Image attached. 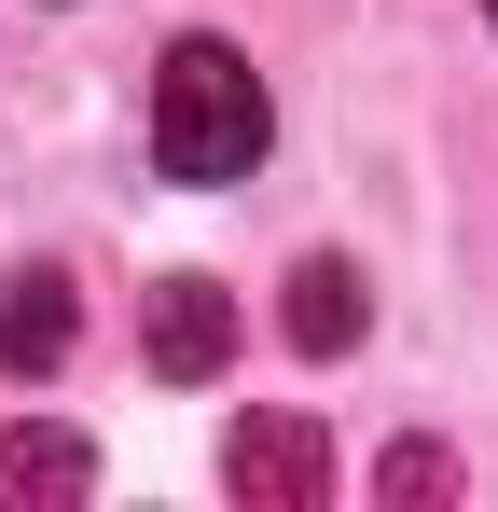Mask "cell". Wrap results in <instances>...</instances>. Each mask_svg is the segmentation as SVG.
I'll return each mask as SVG.
<instances>
[{
  "instance_id": "obj_1",
  "label": "cell",
  "mask_w": 498,
  "mask_h": 512,
  "mask_svg": "<svg viewBox=\"0 0 498 512\" xmlns=\"http://www.w3.org/2000/svg\"><path fill=\"white\" fill-rule=\"evenodd\" d=\"M263 139H277V111H263V70H249L236 42H166L153 70V167L166 180H249L263 167Z\"/></svg>"
},
{
  "instance_id": "obj_2",
  "label": "cell",
  "mask_w": 498,
  "mask_h": 512,
  "mask_svg": "<svg viewBox=\"0 0 498 512\" xmlns=\"http://www.w3.org/2000/svg\"><path fill=\"white\" fill-rule=\"evenodd\" d=\"M222 485H236L249 512H319V499H332V443H319V416H249L236 443H222Z\"/></svg>"
},
{
  "instance_id": "obj_3",
  "label": "cell",
  "mask_w": 498,
  "mask_h": 512,
  "mask_svg": "<svg viewBox=\"0 0 498 512\" xmlns=\"http://www.w3.org/2000/svg\"><path fill=\"white\" fill-rule=\"evenodd\" d=\"M139 346H153L166 388H208V374L236 360V291H222V277H166L153 319H139Z\"/></svg>"
},
{
  "instance_id": "obj_4",
  "label": "cell",
  "mask_w": 498,
  "mask_h": 512,
  "mask_svg": "<svg viewBox=\"0 0 498 512\" xmlns=\"http://www.w3.org/2000/svg\"><path fill=\"white\" fill-rule=\"evenodd\" d=\"M70 333H83V305H70V277H56V263L0 277V374H56Z\"/></svg>"
},
{
  "instance_id": "obj_5",
  "label": "cell",
  "mask_w": 498,
  "mask_h": 512,
  "mask_svg": "<svg viewBox=\"0 0 498 512\" xmlns=\"http://www.w3.org/2000/svg\"><path fill=\"white\" fill-rule=\"evenodd\" d=\"M83 485H97V457H83L70 429H14L0 443V512H70Z\"/></svg>"
},
{
  "instance_id": "obj_6",
  "label": "cell",
  "mask_w": 498,
  "mask_h": 512,
  "mask_svg": "<svg viewBox=\"0 0 498 512\" xmlns=\"http://www.w3.org/2000/svg\"><path fill=\"white\" fill-rule=\"evenodd\" d=\"M291 346H305V360H346V346H360V277L332 250L291 263Z\"/></svg>"
},
{
  "instance_id": "obj_7",
  "label": "cell",
  "mask_w": 498,
  "mask_h": 512,
  "mask_svg": "<svg viewBox=\"0 0 498 512\" xmlns=\"http://www.w3.org/2000/svg\"><path fill=\"white\" fill-rule=\"evenodd\" d=\"M443 485H457V471H443L429 443H402V457H388V499H443Z\"/></svg>"
},
{
  "instance_id": "obj_8",
  "label": "cell",
  "mask_w": 498,
  "mask_h": 512,
  "mask_svg": "<svg viewBox=\"0 0 498 512\" xmlns=\"http://www.w3.org/2000/svg\"><path fill=\"white\" fill-rule=\"evenodd\" d=\"M485 14H498V0H485Z\"/></svg>"
}]
</instances>
